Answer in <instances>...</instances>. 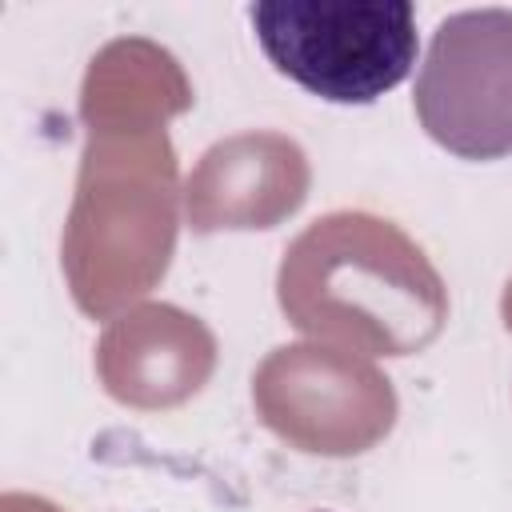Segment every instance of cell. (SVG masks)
<instances>
[{"label":"cell","mask_w":512,"mask_h":512,"mask_svg":"<svg viewBox=\"0 0 512 512\" xmlns=\"http://www.w3.org/2000/svg\"><path fill=\"white\" fill-rule=\"evenodd\" d=\"M248 16L264 56L332 104H372L416 68L408 0H260Z\"/></svg>","instance_id":"obj_1"},{"label":"cell","mask_w":512,"mask_h":512,"mask_svg":"<svg viewBox=\"0 0 512 512\" xmlns=\"http://www.w3.org/2000/svg\"><path fill=\"white\" fill-rule=\"evenodd\" d=\"M416 108L424 128L460 156L512 152V12L448 16L428 44Z\"/></svg>","instance_id":"obj_2"}]
</instances>
